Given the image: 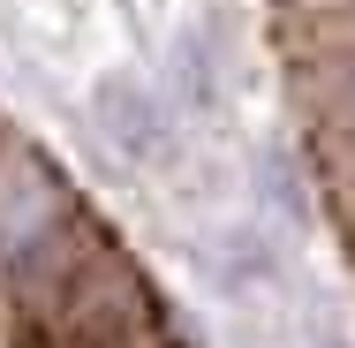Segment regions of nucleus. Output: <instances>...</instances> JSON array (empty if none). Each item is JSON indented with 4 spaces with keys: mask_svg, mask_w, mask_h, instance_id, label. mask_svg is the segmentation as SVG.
Returning <instances> with one entry per match:
<instances>
[{
    "mask_svg": "<svg viewBox=\"0 0 355 348\" xmlns=\"http://www.w3.org/2000/svg\"><path fill=\"white\" fill-rule=\"evenodd\" d=\"M318 8H355V0H318Z\"/></svg>",
    "mask_w": 355,
    "mask_h": 348,
    "instance_id": "423d86ee",
    "label": "nucleus"
},
{
    "mask_svg": "<svg viewBox=\"0 0 355 348\" xmlns=\"http://www.w3.org/2000/svg\"><path fill=\"white\" fill-rule=\"evenodd\" d=\"M257 190H265L272 219H287V227H302V219H310V197H302V174H295L287 144H265V151H257Z\"/></svg>",
    "mask_w": 355,
    "mask_h": 348,
    "instance_id": "7ed1b4c3",
    "label": "nucleus"
},
{
    "mask_svg": "<svg viewBox=\"0 0 355 348\" xmlns=\"http://www.w3.org/2000/svg\"><path fill=\"white\" fill-rule=\"evenodd\" d=\"M174 83H182V106L189 114H219L227 106V46H219V23L174 31Z\"/></svg>",
    "mask_w": 355,
    "mask_h": 348,
    "instance_id": "f03ea898",
    "label": "nucleus"
},
{
    "mask_svg": "<svg viewBox=\"0 0 355 348\" xmlns=\"http://www.w3.org/2000/svg\"><path fill=\"white\" fill-rule=\"evenodd\" d=\"M318 348H348V341H340V333H333V326H318Z\"/></svg>",
    "mask_w": 355,
    "mask_h": 348,
    "instance_id": "39448f33",
    "label": "nucleus"
},
{
    "mask_svg": "<svg viewBox=\"0 0 355 348\" xmlns=\"http://www.w3.org/2000/svg\"><path fill=\"white\" fill-rule=\"evenodd\" d=\"M91 122L106 129V144L121 151V159H166L174 151V114H166V99L144 83V76L114 69L91 83Z\"/></svg>",
    "mask_w": 355,
    "mask_h": 348,
    "instance_id": "f257e3e1",
    "label": "nucleus"
},
{
    "mask_svg": "<svg viewBox=\"0 0 355 348\" xmlns=\"http://www.w3.org/2000/svg\"><path fill=\"white\" fill-rule=\"evenodd\" d=\"M318 106H325V122H333L340 137H355V46L318 69Z\"/></svg>",
    "mask_w": 355,
    "mask_h": 348,
    "instance_id": "20e7f679",
    "label": "nucleus"
}]
</instances>
